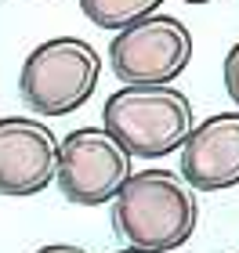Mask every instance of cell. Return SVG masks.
<instances>
[{"mask_svg": "<svg viewBox=\"0 0 239 253\" xmlns=\"http://www.w3.org/2000/svg\"><path fill=\"white\" fill-rule=\"evenodd\" d=\"M199 224L196 188L174 170H138L112 203V228L131 250L170 253Z\"/></svg>", "mask_w": 239, "mask_h": 253, "instance_id": "1", "label": "cell"}, {"mask_svg": "<svg viewBox=\"0 0 239 253\" xmlns=\"http://www.w3.org/2000/svg\"><path fill=\"white\" fill-rule=\"evenodd\" d=\"M101 126L138 159L181 152L196 130L192 101L178 87H120L101 109Z\"/></svg>", "mask_w": 239, "mask_h": 253, "instance_id": "2", "label": "cell"}, {"mask_svg": "<svg viewBox=\"0 0 239 253\" xmlns=\"http://www.w3.org/2000/svg\"><path fill=\"white\" fill-rule=\"evenodd\" d=\"M101 54L80 37H51L37 43L18 73V94L37 116H69L95 94Z\"/></svg>", "mask_w": 239, "mask_h": 253, "instance_id": "3", "label": "cell"}, {"mask_svg": "<svg viewBox=\"0 0 239 253\" xmlns=\"http://www.w3.org/2000/svg\"><path fill=\"white\" fill-rule=\"evenodd\" d=\"M189 62L192 33L174 15H152L109 43V65L123 87H170Z\"/></svg>", "mask_w": 239, "mask_h": 253, "instance_id": "4", "label": "cell"}, {"mask_svg": "<svg viewBox=\"0 0 239 253\" xmlns=\"http://www.w3.org/2000/svg\"><path fill=\"white\" fill-rule=\"evenodd\" d=\"M134 177V156L105 126H76L62 137L58 188L76 206L116 203L123 185Z\"/></svg>", "mask_w": 239, "mask_h": 253, "instance_id": "5", "label": "cell"}, {"mask_svg": "<svg viewBox=\"0 0 239 253\" xmlns=\"http://www.w3.org/2000/svg\"><path fill=\"white\" fill-rule=\"evenodd\" d=\"M62 137L37 116H0V195L26 199L58 181Z\"/></svg>", "mask_w": 239, "mask_h": 253, "instance_id": "6", "label": "cell"}, {"mask_svg": "<svg viewBox=\"0 0 239 253\" xmlns=\"http://www.w3.org/2000/svg\"><path fill=\"white\" fill-rule=\"evenodd\" d=\"M181 177L196 192L239 185V112H214L181 145Z\"/></svg>", "mask_w": 239, "mask_h": 253, "instance_id": "7", "label": "cell"}, {"mask_svg": "<svg viewBox=\"0 0 239 253\" xmlns=\"http://www.w3.org/2000/svg\"><path fill=\"white\" fill-rule=\"evenodd\" d=\"M159 7H163V0H80V11L87 15L91 26L116 33L159 15Z\"/></svg>", "mask_w": 239, "mask_h": 253, "instance_id": "8", "label": "cell"}, {"mask_svg": "<svg viewBox=\"0 0 239 253\" xmlns=\"http://www.w3.org/2000/svg\"><path fill=\"white\" fill-rule=\"evenodd\" d=\"M221 80H225V90H229V98L239 105V43H232V47H229V54H225Z\"/></svg>", "mask_w": 239, "mask_h": 253, "instance_id": "9", "label": "cell"}, {"mask_svg": "<svg viewBox=\"0 0 239 253\" xmlns=\"http://www.w3.org/2000/svg\"><path fill=\"white\" fill-rule=\"evenodd\" d=\"M33 253H87V250H80L73 243H48V246H40V250H33Z\"/></svg>", "mask_w": 239, "mask_h": 253, "instance_id": "10", "label": "cell"}, {"mask_svg": "<svg viewBox=\"0 0 239 253\" xmlns=\"http://www.w3.org/2000/svg\"><path fill=\"white\" fill-rule=\"evenodd\" d=\"M181 4H210V0H181Z\"/></svg>", "mask_w": 239, "mask_h": 253, "instance_id": "11", "label": "cell"}, {"mask_svg": "<svg viewBox=\"0 0 239 253\" xmlns=\"http://www.w3.org/2000/svg\"><path fill=\"white\" fill-rule=\"evenodd\" d=\"M116 253H145V250H131V246H127V250H116Z\"/></svg>", "mask_w": 239, "mask_h": 253, "instance_id": "12", "label": "cell"}, {"mask_svg": "<svg viewBox=\"0 0 239 253\" xmlns=\"http://www.w3.org/2000/svg\"><path fill=\"white\" fill-rule=\"evenodd\" d=\"M236 253H239V250H236Z\"/></svg>", "mask_w": 239, "mask_h": 253, "instance_id": "13", "label": "cell"}]
</instances>
